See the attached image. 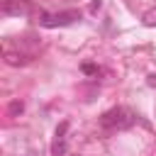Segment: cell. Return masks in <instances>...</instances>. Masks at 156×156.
<instances>
[{"instance_id": "277c9868", "label": "cell", "mask_w": 156, "mask_h": 156, "mask_svg": "<svg viewBox=\"0 0 156 156\" xmlns=\"http://www.w3.org/2000/svg\"><path fill=\"white\" fill-rule=\"evenodd\" d=\"M24 110V105L20 102V100H15V102H10V115H17V112H22Z\"/></svg>"}, {"instance_id": "5b68a950", "label": "cell", "mask_w": 156, "mask_h": 156, "mask_svg": "<svg viewBox=\"0 0 156 156\" xmlns=\"http://www.w3.org/2000/svg\"><path fill=\"white\" fill-rule=\"evenodd\" d=\"M7 63H10V66H17V63H24V61H22V56H15V54H7Z\"/></svg>"}, {"instance_id": "8992f818", "label": "cell", "mask_w": 156, "mask_h": 156, "mask_svg": "<svg viewBox=\"0 0 156 156\" xmlns=\"http://www.w3.org/2000/svg\"><path fill=\"white\" fill-rule=\"evenodd\" d=\"M144 24L154 27V24H156V12H149V15H144Z\"/></svg>"}, {"instance_id": "6da1fadb", "label": "cell", "mask_w": 156, "mask_h": 156, "mask_svg": "<svg viewBox=\"0 0 156 156\" xmlns=\"http://www.w3.org/2000/svg\"><path fill=\"white\" fill-rule=\"evenodd\" d=\"M134 122H136V117H134L127 107H112V110H107V112L100 117V124H102L105 129H112V132L129 129Z\"/></svg>"}, {"instance_id": "3957f363", "label": "cell", "mask_w": 156, "mask_h": 156, "mask_svg": "<svg viewBox=\"0 0 156 156\" xmlns=\"http://www.w3.org/2000/svg\"><path fill=\"white\" fill-rule=\"evenodd\" d=\"M66 132H68V122H61L56 127V134H54V141H51V156H66V151H68Z\"/></svg>"}, {"instance_id": "52a82bcc", "label": "cell", "mask_w": 156, "mask_h": 156, "mask_svg": "<svg viewBox=\"0 0 156 156\" xmlns=\"http://www.w3.org/2000/svg\"><path fill=\"white\" fill-rule=\"evenodd\" d=\"M83 71L93 76V73H98V66H93V63H85V66H83Z\"/></svg>"}, {"instance_id": "7a4b0ae2", "label": "cell", "mask_w": 156, "mask_h": 156, "mask_svg": "<svg viewBox=\"0 0 156 156\" xmlns=\"http://www.w3.org/2000/svg\"><path fill=\"white\" fill-rule=\"evenodd\" d=\"M78 20H80V12H78V10H66V12H54V15L44 12V15L39 17V24L46 27V29H56V27L76 24Z\"/></svg>"}]
</instances>
